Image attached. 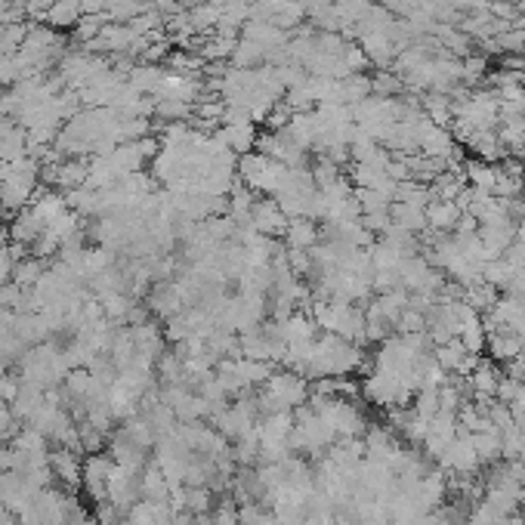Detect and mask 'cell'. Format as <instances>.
I'll use <instances>...</instances> for the list:
<instances>
[{
  "mask_svg": "<svg viewBox=\"0 0 525 525\" xmlns=\"http://www.w3.org/2000/svg\"><path fill=\"white\" fill-rule=\"evenodd\" d=\"M368 362L365 349L359 343H349L334 334H319L315 346L309 353L306 365H303V378L322 380V378H349Z\"/></svg>",
  "mask_w": 525,
  "mask_h": 525,
  "instance_id": "cell-1",
  "label": "cell"
},
{
  "mask_svg": "<svg viewBox=\"0 0 525 525\" xmlns=\"http://www.w3.org/2000/svg\"><path fill=\"white\" fill-rule=\"evenodd\" d=\"M41 189V164L35 158L0 164V204L6 213H19L35 201Z\"/></svg>",
  "mask_w": 525,
  "mask_h": 525,
  "instance_id": "cell-2",
  "label": "cell"
},
{
  "mask_svg": "<svg viewBox=\"0 0 525 525\" xmlns=\"http://www.w3.org/2000/svg\"><path fill=\"white\" fill-rule=\"evenodd\" d=\"M313 319L319 325L322 334H334L343 337L349 343H359L365 346V313L353 303H340V300H313Z\"/></svg>",
  "mask_w": 525,
  "mask_h": 525,
  "instance_id": "cell-3",
  "label": "cell"
},
{
  "mask_svg": "<svg viewBox=\"0 0 525 525\" xmlns=\"http://www.w3.org/2000/svg\"><path fill=\"white\" fill-rule=\"evenodd\" d=\"M337 442V436L330 433V426L309 405H300L294 414V430H290V451L306 457H325L328 449Z\"/></svg>",
  "mask_w": 525,
  "mask_h": 525,
  "instance_id": "cell-4",
  "label": "cell"
},
{
  "mask_svg": "<svg viewBox=\"0 0 525 525\" xmlns=\"http://www.w3.org/2000/svg\"><path fill=\"white\" fill-rule=\"evenodd\" d=\"M284 171H288V167L278 164V161H272V158H266V155L257 152V148L248 155H242L235 164L238 183L248 186L251 192H263V195H275Z\"/></svg>",
  "mask_w": 525,
  "mask_h": 525,
  "instance_id": "cell-5",
  "label": "cell"
},
{
  "mask_svg": "<svg viewBox=\"0 0 525 525\" xmlns=\"http://www.w3.org/2000/svg\"><path fill=\"white\" fill-rule=\"evenodd\" d=\"M56 66H60V75H56V77H60L62 87H68V90L87 87V84L93 81L96 75H102L106 68H112L106 56L90 53V50H84V47L66 50V53H62V60L56 62Z\"/></svg>",
  "mask_w": 525,
  "mask_h": 525,
  "instance_id": "cell-6",
  "label": "cell"
},
{
  "mask_svg": "<svg viewBox=\"0 0 525 525\" xmlns=\"http://www.w3.org/2000/svg\"><path fill=\"white\" fill-rule=\"evenodd\" d=\"M257 152H263L266 158L278 161V164H284V167H306V158H309L306 148L297 146L284 127L257 136Z\"/></svg>",
  "mask_w": 525,
  "mask_h": 525,
  "instance_id": "cell-7",
  "label": "cell"
},
{
  "mask_svg": "<svg viewBox=\"0 0 525 525\" xmlns=\"http://www.w3.org/2000/svg\"><path fill=\"white\" fill-rule=\"evenodd\" d=\"M516 219L510 217V213H497V217L485 219V223H479V242H482L485 254L491 257V260H497V257H504L510 248L516 244Z\"/></svg>",
  "mask_w": 525,
  "mask_h": 525,
  "instance_id": "cell-8",
  "label": "cell"
},
{
  "mask_svg": "<svg viewBox=\"0 0 525 525\" xmlns=\"http://www.w3.org/2000/svg\"><path fill=\"white\" fill-rule=\"evenodd\" d=\"M455 436H457V414L439 411L436 418L426 424V433H424V439H420V451L430 460H439L445 455V449L455 442Z\"/></svg>",
  "mask_w": 525,
  "mask_h": 525,
  "instance_id": "cell-9",
  "label": "cell"
},
{
  "mask_svg": "<svg viewBox=\"0 0 525 525\" xmlns=\"http://www.w3.org/2000/svg\"><path fill=\"white\" fill-rule=\"evenodd\" d=\"M112 466L115 460L108 451H96V455H87V460H84L81 485H84V495L93 504L108 501V473H112Z\"/></svg>",
  "mask_w": 525,
  "mask_h": 525,
  "instance_id": "cell-10",
  "label": "cell"
},
{
  "mask_svg": "<svg viewBox=\"0 0 525 525\" xmlns=\"http://www.w3.org/2000/svg\"><path fill=\"white\" fill-rule=\"evenodd\" d=\"M108 501L127 513L136 501H142V473L124 470V466L115 464L112 473H108Z\"/></svg>",
  "mask_w": 525,
  "mask_h": 525,
  "instance_id": "cell-11",
  "label": "cell"
},
{
  "mask_svg": "<svg viewBox=\"0 0 525 525\" xmlns=\"http://www.w3.org/2000/svg\"><path fill=\"white\" fill-rule=\"evenodd\" d=\"M290 217L278 207V201L272 195L266 198H257L254 207H251V226H254L260 235H269V238H282L284 229H288Z\"/></svg>",
  "mask_w": 525,
  "mask_h": 525,
  "instance_id": "cell-12",
  "label": "cell"
},
{
  "mask_svg": "<svg viewBox=\"0 0 525 525\" xmlns=\"http://www.w3.org/2000/svg\"><path fill=\"white\" fill-rule=\"evenodd\" d=\"M219 142H223L226 148H229L232 155H248V152H254L257 148V127H254V121H226V124H219V131L213 133Z\"/></svg>",
  "mask_w": 525,
  "mask_h": 525,
  "instance_id": "cell-13",
  "label": "cell"
},
{
  "mask_svg": "<svg viewBox=\"0 0 525 525\" xmlns=\"http://www.w3.org/2000/svg\"><path fill=\"white\" fill-rule=\"evenodd\" d=\"M148 309H152L158 319H171V315H177L179 309H186L183 297H179V288L173 278H167V282H155L152 288H148Z\"/></svg>",
  "mask_w": 525,
  "mask_h": 525,
  "instance_id": "cell-14",
  "label": "cell"
},
{
  "mask_svg": "<svg viewBox=\"0 0 525 525\" xmlns=\"http://www.w3.org/2000/svg\"><path fill=\"white\" fill-rule=\"evenodd\" d=\"M485 349H489V355L495 362H513L516 355L525 353V340L520 334H516L513 328H495L485 334Z\"/></svg>",
  "mask_w": 525,
  "mask_h": 525,
  "instance_id": "cell-15",
  "label": "cell"
},
{
  "mask_svg": "<svg viewBox=\"0 0 525 525\" xmlns=\"http://www.w3.org/2000/svg\"><path fill=\"white\" fill-rule=\"evenodd\" d=\"M50 470H53L56 482L66 485V491H75L84 476V460L77 457V451H68L56 445V449L50 451Z\"/></svg>",
  "mask_w": 525,
  "mask_h": 525,
  "instance_id": "cell-16",
  "label": "cell"
},
{
  "mask_svg": "<svg viewBox=\"0 0 525 525\" xmlns=\"http://www.w3.org/2000/svg\"><path fill=\"white\" fill-rule=\"evenodd\" d=\"M131 337H133V346L139 355H146V359L158 362V355L164 353V328L158 325V322L146 319L139 322V325H131Z\"/></svg>",
  "mask_w": 525,
  "mask_h": 525,
  "instance_id": "cell-17",
  "label": "cell"
},
{
  "mask_svg": "<svg viewBox=\"0 0 525 525\" xmlns=\"http://www.w3.org/2000/svg\"><path fill=\"white\" fill-rule=\"evenodd\" d=\"M106 451L112 455L115 464L124 466V470H133V473H142V466L148 464V455H152V451L133 445L131 439H124L121 433H112V436H108V449Z\"/></svg>",
  "mask_w": 525,
  "mask_h": 525,
  "instance_id": "cell-18",
  "label": "cell"
},
{
  "mask_svg": "<svg viewBox=\"0 0 525 525\" xmlns=\"http://www.w3.org/2000/svg\"><path fill=\"white\" fill-rule=\"evenodd\" d=\"M464 211H460L457 201H445V198H433L426 204V229L430 232H455Z\"/></svg>",
  "mask_w": 525,
  "mask_h": 525,
  "instance_id": "cell-19",
  "label": "cell"
},
{
  "mask_svg": "<svg viewBox=\"0 0 525 525\" xmlns=\"http://www.w3.org/2000/svg\"><path fill=\"white\" fill-rule=\"evenodd\" d=\"M501 378L504 374L497 371L491 362H485V359H479V365L473 368L470 374H466V390H470L473 399H495V393H497V384H501Z\"/></svg>",
  "mask_w": 525,
  "mask_h": 525,
  "instance_id": "cell-20",
  "label": "cell"
},
{
  "mask_svg": "<svg viewBox=\"0 0 525 525\" xmlns=\"http://www.w3.org/2000/svg\"><path fill=\"white\" fill-rule=\"evenodd\" d=\"M460 142H464V146L470 148V152L476 155L479 161H489V164L507 155V148H504V142H501V136H497V131H476V133L464 136Z\"/></svg>",
  "mask_w": 525,
  "mask_h": 525,
  "instance_id": "cell-21",
  "label": "cell"
},
{
  "mask_svg": "<svg viewBox=\"0 0 525 525\" xmlns=\"http://www.w3.org/2000/svg\"><path fill=\"white\" fill-rule=\"evenodd\" d=\"M284 242H288V248H297V251H313L315 244L322 242V229L315 226V219H303V217H294L288 223V229H284Z\"/></svg>",
  "mask_w": 525,
  "mask_h": 525,
  "instance_id": "cell-22",
  "label": "cell"
},
{
  "mask_svg": "<svg viewBox=\"0 0 525 525\" xmlns=\"http://www.w3.org/2000/svg\"><path fill=\"white\" fill-rule=\"evenodd\" d=\"M470 442H473V451H476L479 464L491 466L501 460V430H497V426H485V430L470 433Z\"/></svg>",
  "mask_w": 525,
  "mask_h": 525,
  "instance_id": "cell-23",
  "label": "cell"
},
{
  "mask_svg": "<svg viewBox=\"0 0 525 525\" xmlns=\"http://www.w3.org/2000/svg\"><path fill=\"white\" fill-rule=\"evenodd\" d=\"M164 75L167 71L161 66H155V62H136V66L127 71V84L139 90L142 96H155V90L161 87Z\"/></svg>",
  "mask_w": 525,
  "mask_h": 525,
  "instance_id": "cell-24",
  "label": "cell"
},
{
  "mask_svg": "<svg viewBox=\"0 0 525 525\" xmlns=\"http://www.w3.org/2000/svg\"><path fill=\"white\" fill-rule=\"evenodd\" d=\"M81 16H84L81 0H56V4L50 6V12H47L44 22L56 31H66V28H75V25L81 22Z\"/></svg>",
  "mask_w": 525,
  "mask_h": 525,
  "instance_id": "cell-25",
  "label": "cell"
},
{
  "mask_svg": "<svg viewBox=\"0 0 525 525\" xmlns=\"http://www.w3.org/2000/svg\"><path fill=\"white\" fill-rule=\"evenodd\" d=\"M390 217H393V223H395V226H402V229L414 232V235H420V232H426V207H418V204H402V201H393Z\"/></svg>",
  "mask_w": 525,
  "mask_h": 525,
  "instance_id": "cell-26",
  "label": "cell"
},
{
  "mask_svg": "<svg viewBox=\"0 0 525 525\" xmlns=\"http://www.w3.org/2000/svg\"><path fill=\"white\" fill-rule=\"evenodd\" d=\"M142 497L146 501H171V482L158 464L142 466Z\"/></svg>",
  "mask_w": 525,
  "mask_h": 525,
  "instance_id": "cell-27",
  "label": "cell"
},
{
  "mask_svg": "<svg viewBox=\"0 0 525 525\" xmlns=\"http://www.w3.org/2000/svg\"><path fill=\"white\" fill-rule=\"evenodd\" d=\"M464 303H470L473 309H476L479 315H485L491 306L497 303V288L495 284H489L485 278H479V282H473V284H466L464 288V297H460Z\"/></svg>",
  "mask_w": 525,
  "mask_h": 525,
  "instance_id": "cell-28",
  "label": "cell"
},
{
  "mask_svg": "<svg viewBox=\"0 0 525 525\" xmlns=\"http://www.w3.org/2000/svg\"><path fill=\"white\" fill-rule=\"evenodd\" d=\"M47 260H41V257L35 254H25L22 260L12 263V282L22 284V288H35L37 282H41V275L47 272Z\"/></svg>",
  "mask_w": 525,
  "mask_h": 525,
  "instance_id": "cell-29",
  "label": "cell"
},
{
  "mask_svg": "<svg viewBox=\"0 0 525 525\" xmlns=\"http://www.w3.org/2000/svg\"><path fill=\"white\" fill-rule=\"evenodd\" d=\"M238 525H278V520L266 504H242L238 507Z\"/></svg>",
  "mask_w": 525,
  "mask_h": 525,
  "instance_id": "cell-30",
  "label": "cell"
},
{
  "mask_svg": "<svg viewBox=\"0 0 525 525\" xmlns=\"http://www.w3.org/2000/svg\"><path fill=\"white\" fill-rule=\"evenodd\" d=\"M485 71H489L485 56H464V60H460V84L485 81Z\"/></svg>",
  "mask_w": 525,
  "mask_h": 525,
  "instance_id": "cell-31",
  "label": "cell"
},
{
  "mask_svg": "<svg viewBox=\"0 0 525 525\" xmlns=\"http://www.w3.org/2000/svg\"><path fill=\"white\" fill-rule=\"evenodd\" d=\"M12 263H16V257L10 254V244H6V248H0V288L12 282Z\"/></svg>",
  "mask_w": 525,
  "mask_h": 525,
  "instance_id": "cell-32",
  "label": "cell"
},
{
  "mask_svg": "<svg viewBox=\"0 0 525 525\" xmlns=\"http://www.w3.org/2000/svg\"><path fill=\"white\" fill-rule=\"evenodd\" d=\"M12 127H16V121H12V118H0V139H4V136L10 133Z\"/></svg>",
  "mask_w": 525,
  "mask_h": 525,
  "instance_id": "cell-33",
  "label": "cell"
},
{
  "mask_svg": "<svg viewBox=\"0 0 525 525\" xmlns=\"http://www.w3.org/2000/svg\"><path fill=\"white\" fill-rule=\"evenodd\" d=\"M359 525H386V522H378V520H362Z\"/></svg>",
  "mask_w": 525,
  "mask_h": 525,
  "instance_id": "cell-34",
  "label": "cell"
},
{
  "mask_svg": "<svg viewBox=\"0 0 525 525\" xmlns=\"http://www.w3.org/2000/svg\"><path fill=\"white\" fill-rule=\"evenodd\" d=\"M4 449H6V442H4V439H0V455H4Z\"/></svg>",
  "mask_w": 525,
  "mask_h": 525,
  "instance_id": "cell-35",
  "label": "cell"
},
{
  "mask_svg": "<svg viewBox=\"0 0 525 525\" xmlns=\"http://www.w3.org/2000/svg\"><path fill=\"white\" fill-rule=\"evenodd\" d=\"M522 118H525V96H522Z\"/></svg>",
  "mask_w": 525,
  "mask_h": 525,
  "instance_id": "cell-36",
  "label": "cell"
}]
</instances>
